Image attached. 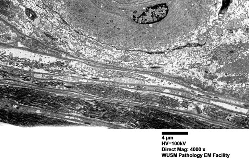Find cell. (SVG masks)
Masks as SVG:
<instances>
[{"mask_svg":"<svg viewBox=\"0 0 249 164\" xmlns=\"http://www.w3.org/2000/svg\"><path fill=\"white\" fill-rule=\"evenodd\" d=\"M229 1H230V0H223V10H224V9H225L228 6V4H229Z\"/></svg>","mask_w":249,"mask_h":164,"instance_id":"cell-3","label":"cell"},{"mask_svg":"<svg viewBox=\"0 0 249 164\" xmlns=\"http://www.w3.org/2000/svg\"><path fill=\"white\" fill-rule=\"evenodd\" d=\"M237 55V53L236 51H230L226 52L224 56H225V58H226V59H233L236 57Z\"/></svg>","mask_w":249,"mask_h":164,"instance_id":"cell-2","label":"cell"},{"mask_svg":"<svg viewBox=\"0 0 249 164\" xmlns=\"http://www.w3.org/2000/svg\"><path fill=\"white\" fill-rule=\"evenodd\" d=\"M28 15L29 16L31 19H33L35 18V15L33 12L30 11V12H28Z\"/></svg>","mask_w":249,"mask_h":164,"instance_id":"cell-4","label":"cell"},{"mask_svg":"<svg viewBox=\"0 0 249 164\" xmlns=\"http://www.w3.org/2000/svg\"><path fill=\"white\" fill-rule=\"evenodd\" d=\"M169 8L165 4L157 5L148 8L145 12L139 17L134 20L140 24H150L160 21L166 16Z\"/></svg>","mask_w":249,"mask_h":164,"instance_id":"cell-1","label":"cell"}]
</instances>
